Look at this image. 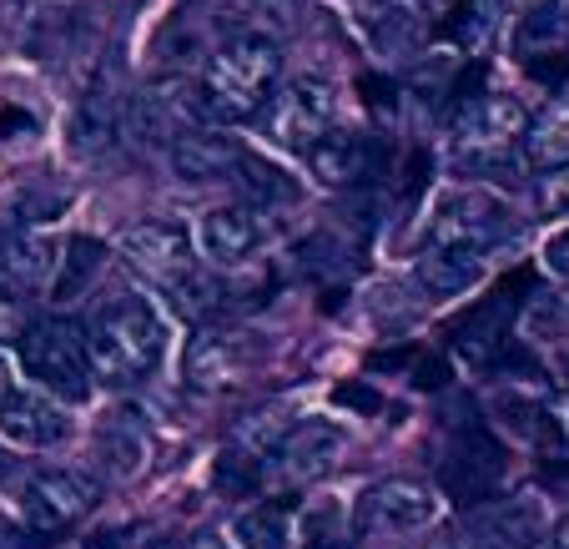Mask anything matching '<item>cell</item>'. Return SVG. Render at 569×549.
Listing matches in <instances>:
<instances>
[{
	"mask_svg": "<svg viewBox=\"0 0 569 549\" xmlns=\"http://www.w3.org/2000/svg\"><path fill=\"white\" fill-rule=\"evenodd\" d=\"M409 6L423 16V21H439V16H453V6H459V0H409Z\"/></svg>",
	"mask_w": 569,
	"mask_h": 549,
	"instance_id": "32",
	"label": "cell"
},
{
	"mask_svg": "<svg viewBox=\"0 0 569 549\" xmlns=\"http://www.w3.org/2000/svg\"><path fill=\"white\" fill-rule=\"evenodd\" d=\"M212 485H217V495H232V499H248L252 489L262 485V463H258V453H248V449H227L222 459H217V469H212Z\"/></svg>",
	"mask_w": 569,
	"mask_h": 549,
	"instance_id": "29",
	"label": "cell"
},
{
	"mask_svg": "<svg viewBox=\"0 0 569 549\" xmlns=\"http://www.w3.org/2000/svg\"><path fill=\"white\" fill-rule=\"evenodd\" d=\"M509 46H515L519 66L535 81H549V87L565 81L569 76V11L559 0H529Z\"/></svg>",
	"mask_w": 569,
	"mask_h": 549,
	"instance_id": "11",
	"label": "cell"
},
{
	"mask_svg": "<svg viewBox=\"0 0 569 549\" xmlns=\"http://www.w3.org/2000/svg\"><path fill=\"white\" fill-rule=\"evenodd\" d=\"M187 549H227V545H222V539H217V535H197Z\"/></svg>",
	"mask_w": 569,
	"mask_h": 549,
	"instance_id": "37",
	"label": "cell"
},
{
	"mask_svg": "<svg viewBox=\"0 0 569 549\" xmlns=\"http://www.w3.org/2000/svg\"><path fill=\"white\" fill-rule=\"evenodd\" d=\"M505 469H509L505 443L483 429L479 419L453 423L449 443H443V453H439V485H443V495H449L453 505H463V509L483 505V499L499 489Z\"/></svg>",
	"mask_w": 569,
	"mask_h": 549,
	"instance_id": "5",
	"label": "cell"
},
{
	"mask_svg": "<svg viewBox=\"0 0 569 549\" xmlns=\"http://www.w3.org/2000/svg\"><path fill=\"white\" fill-rule=\"evenodd\" d=\"M439 499L423 479H378L358 495L353 505V529L363 539H393V535H419L433 525Z\"/></svg>",
	"mask_w": 569,
	"mask_h": 549,
	"instance_id": "7",
	"label": "cell"
},
{
	"mask_svg": "<svg viewBox=\"0 0 569 549\" xmlns=\"http://www.w3.org/2000/svg\"><path fill=\"white\" fill-rule=\"evenodd\" d=\"M545 262L559 272V278H569V227H565V232H555V238H549Z\"/></svg>",
	"mask_w": 569,
	"mask_h": 549,
	"instance_id": "31",
	"label": "cell"
},
{
	"mask_svg": "<svg viewBox=\"0 0 569 549\" xmlns=\"http://www.w3.org/2000/svg\"><path fill=\"white\" fill-rule=\"evenodd\" d=\"M509 227H515V212H509L505 197L495 192H449L433 212V242H449V248H495L505 238Z\"/></svg>",
	"mask_w": 569,
	"mask_h": 549,
	"instance_id": "12",
	"label": "cell"
},
{
	"mask_svg": "<svg viewBox=\"0 0 569 549\" xmlns=\"http://www.w3.org/2000/svg\"><path fill=\"white\" fill-rule=\"evenodd\" d=\"M423 16L413 11L409 0H373L368 6V36H373L383 51H413L423 41Z\"/></svg>",
	"mask_w": 569,
	"mask_h": 549,
	"instance_id": "23",
	"label": "cell"
},
{
	"mask_svg": "<svg viewBox=\"0 0 569 549\" xmlns=\"http://www.w3.org/2000/svg\"><path fill=\"white\" fill-rule=\"evenodd\" d=\"M167 157H172V172L182 182H227L242 162V147L212 127H187L182 137H172Z\"/></svg>",
	"mask_w": 569,
	"mask_h": 549,
	"instance_id": "16",
	"label": "cell"
},
{
	"mask_svg": "<svg viewBox=\"0 0 569 549\" xmlns=\"http://www.w3.org/2000/svg\"><path fill=\"white\" fill-rule=\"evenodd\" d=\"M101 272V242H91V238H76L71 248H66V258H61V268H56V282H51V292L61 302H71L76 292L87 288L91 278Z\"/></svg>",
	"mask_w": 569,
	"mask_h": 549,
	"instance_id": "28",
	"label": "cell"
},
{
	"mask_svg": "<svg viewBox=\"0 0 569 549\" xmlns=\"http://www.w3.org/2000/svg\"><path fill=\"white\" fill-rule=\"evenodd\" d=\"M0 479L11 485V505L31 535H61V529H71L76 519L91 515V505L101 495L97 479L76 475V469H26V475L0 469Z\"/></svg>",
	"mask_w": 569,
	"mask_h": 549,
	"instance_id": "4",
	"label": "cell"
},
{
	"mask_svg": "<svg viewBox=\"0 0 569 549\" xmlns=\"http://www.w3.org/2000/svg\"><path fill=\"white\" fill-rule=\"evenodd\" d=\"M0 399H6V363H0Z\"/></svg>",
	"mask_w": 569,
	"mask_h": 549,
	"instance_id": "38",
	"label": "cell"
},
{
	"mask_svg": "<svg viewBox=\"0 0 569 549\" xmlns=\"http://www.w3.org/2000/svg\"><path fill=\"white\" fill-rule=\"evenodd\" d=\"M343 399H348V403H363V409H378L373 393H358V388H343Z\"/></svg>",
	"mask_w": 569,
	"mask_h": 549,
	"instance_id": "34",
	"label": "cell"
},
{
	"mask_svg": "<svg viewBox=\"0 0 569 549\" xmlns=\"http://www.w3.org/2000/svg\"><path fill=\"white\" fill-rule=\"evenodd\" d=\"M343 429L328 419H308L298 423V429L282 433V443L272 453H278V475L288 479V485H312V479H322L328 469L338 463V453H343Z\"/></svg>",
	"mask_w": 569,
	"mask_h": 549,
	"instance_id": "15",
	"label": "cell"
},
{
	"mask_svg": "<svg viewBox=\"0 0 569 549\" xmlns=\"http://www.w3.org/2000/svg\"><path fill=\"white\" fill-rule=\"evenodd\" d=\"M111 137H117V97L111 91H91L81 107H76V121H71V141L76 151H107Z\"/></svg>",
	"mask_w": 569,
	"mask_h": 549,
	"instance_id": "26",
	"label": "cell"
},
{
	"mask_svg": "<svg viewBox=\"0 0 569 549\" xmlns=\"http://www.w3.org/2000/svg\"><path fill=\"white\" fill-rule=\"evenodd\" d=\"M549 549H569V519L555 529V535H549Z\"/></svg>",
	"mask_w": 569,
	"mask_h": 549,
	"instance_id": "35",
	"label": "cell"
},
{
	"mask_svg": "<svg viewBox=\"0 0 569 549\" xmlns=\"http://www.w3.org/2000/svg\"><path fill=\"white\" fill-rule=\"evenodd\" d=\"M308 167H312V177H318L322 187H353V182H363V177L373 172V147H368L358 131H333L328 127V137H318L308 147Z\"/></svg>",
	"mask_w": 569,
	"mask_h": 549,
	"instance_id": "20",
	"label": "cell"
},
{
	"mask_svg": "<svg viewBox=\"0 0 569 549\" xmlns=\"http://www.w3.org/2000/svg\"><path fill=\"white\" fill-rule=\"evenodd\" d=\"M539 207H545L549 217L569 212V162L555 167V172H539Z\"/></svg>",
	"mask_w": 569,
	"mask_h": 549,
	"instance_id": "30",
	"label": "cell"
},
{
	"mask_svg": "<svg viewBox=\"0 0 569 549\" xmlns=\"http://www.w3.org/2000/svg\"><path fill=\"white\" fill-rule=\"evenodd\" d=\"M525 107L505 91H479V97H463L453 111V137L469 167H489V157H505L509 147L525 131Z\"/></svg>",
	"mask_w": 569,
	"mask_h": 549,
	"instance_id": "9",
	"label": "cell"
},
{
	"mask_svg": "<svg viewBox=\"0 0 569 549\" xmlns=\"http://www.w3.org/2000/svg\"><path fill=\"white\" fill-rule=\"evenodd\" d=\"M529 278H509L505 288H495L483 302H473L463 318H453L449 338L463 358L473 363H499V353L509 348V328H515V312H519V298L515 292L525 288Z\"/></svg>",
	"mask_w": 569,
	"mask_h": 549,
	"instance_id": "13",
	"label": "cell"
},
{
	"mask_svg": "<svg viewBox=\"0 0 569 549\" xmlns=\"http://www.w3.org/2000/svg\"><path fill=\"white\" fill-rule=\"evenodd\" d=\"M161 348H167V323L147 298H111L87 328L91 378L117 388L157 373Z\"/></svg>",
	"mask_w": 569,
	"mask_h": 549,
	"instance_id": "1",
	"label": "cell"
},
{
	"mask_svg": "<svg viewBox=\"0 0 569 549\" xmlns=\"http://www.w3.org/2000/svg\"><path fill=\"white\" fill-rule=\"evenodd\" d=\"M483 6H489V11H495V16H509V11H515V6H525V0H483Z\"/></svg>",
	"mask_w": 569,
	"mask_h": 549,
	"instance_id": "36",
	"label": "cell"
},
{
	"mask_svg": "<svg viewBox=\"0 0 569 549\" xmlns=\"http://www.w3.org/2000/svg\"><path fill=\"white\" fill-rule=\"evenodd\" d=\"M423 292L433 298H459L483 278V252L479 248H449V242H429V252L413 268Z\"/></svg>",
	"mask_w": 569,
	"mask_h": 549,
	"instance_id": "21",
	"label": "cell"
},
{
	"mask_svg": "<svg viewBox=\"0 0 569 549\" xmlns=\"http://www.w3.org/2000/svg\"><path fill=\"white\" fill-rule=\"evenodd\" d=\"M519 141H525V162L535 167V172H555V167H565L569 162V97L549 101L535 121H525Z\"/></svg>",
	"mask_w": 569,
	"mask_h": 549,
	"instance_id": "22",
	"label": "cell"
},
{
	"mask_svg": "<svg viewBox=\"0 0 569 549\" xmlns=\"http://www.w3.org/2000/svg\"><path fill=\"white\" fill-rule=\"evenodd\" d=\"M0 549H26L21 529H11V525H6V519H0Z\"/></svg>",
	"mask_w": 569,
	"mask_h": 549,
	"instance_id": "33",
	"label": "cell"
},
{
	"mask_svg": "<svg viewBox=\"0 0 569 549\" xmlns=\"http://www.w3.org/2000/svg\"><path fill=\"white\" fill-rule=\"evenodd\" d=\"M71 433V419L61 413V403H51L46 393H11L0 399V439L21 443V449H51Z\"/></svg>",
	"mask_w": 569,
	"mask_h": 549,
	"instance_id": "17",
	"label": "cell"
},
{
	"mask_svg": "<svg viewBox=\"0 0 569 549\" xmlns=\"http://www.w3.org/2000/svg\"><path fill=\"white\" fill-rule=\"evenodd\" d=\"M292 429V413L288 403H258V409H248L242 419L232 423V443L237 449H248V453H272L282 443V433Z\"/></svg>",
	"mask_w": 569,
	"mask_h": 549,
	"instance_id": "24",
	"label": "cell"
},
{
	"mask_svg": "<svg viewBox=\"0 0 569 549\" xmlns=\"http://www.w3.org/2000/svg\"><path fill=\"white\" fill-rule=\"evenodd\" d=\"M262 242H268V227L258 207H222L202 217V252L212 262H248Z\"/></svg>",
	"mask_w": 569,
	"mask_h": 549,
	"instance_id": "19",
	"label": "cell"
},
{
	"mask_svg": "<svg viewBox=\"0 0 569 549\" xmlns=\"http://www.w3.org/2000/svg\"><path fill=\"white\" fill-rule=\"evenodd\" d=\"M268 348H262L258 333H242V328H197V338L187 343V383L202 388V393H217V388H232L262 368Z\"/></svg>",
	"mask_w": 569,
	"mask_h": 549,
	"instance_id": "8",
	"label": "cell"
},
{
	"mask_svg": "<svg viewBox=\"0 0 569 549\" xmlns=\"http://www.w3.org/2000/svg\"><path fill=\"white\" fill-rule=\"evenodd\" d=\"M237 539H242V549H288L292 515L282 505H252L237 515Z\"/></svg>",
	"mask_w": 569,
	"mask_h": 549,
	"instance_id": "27",
	"label": "cell"
},
{
	"mask_svg": "<svg viewBox=\"0 0 569 549\" xmlns=\"http://www.w3.org/2000/svg\"><path fill=\"white\" fill-rule=\"evenodd\" d=\"M549 519L535 495L483 499V509L469 515V549H539Z\"/></svg>",
	"mask_w": 569,
	"mask_h": 549,
	"instance_id": "14",
	"label": "cell"
},
{
	"mask_svg": "<svg viewBox=\"0 0 569 549\" xmlns=\"http://www.w3.org/2000/svg\"><path fill=\"white\" fill-rule=\"evenodd\" d=\"M0 469H11V459H6V453H0Z\"/></svg>",
	"mask_w": 569,
	"mask_h": 549,
	"instance_id": "39",
	"label": "cell"
},
{
	"mask_svg": "<svg viewBox=\"0 0 569 549\" xmlns=\"http://www.w3.org/2000/svg\"><path fill=\"white\" fill-rule=\"evenodd\" d=\"M278 87V46L262 36H237L222 51H212L202 71V111L217 121H248L262 111V101Z\"/></svg>",
	"mask_w": 569,
	"mask_h": 549,
	"instance_id": "2",
	"label": "cell"
},
{
	"mask_svg": "<svg viewBox=\"0 0 569 549\" xmlns=\"http://www.w3.org/2000/svg\"><path fill=\"white\" fill-rule=\"evenodd\" d=\"M232 182L242 187L248 207H282V202H298V187H292L288 177L278 172V167H268L262 157H252V151H242V162H237Z\"/></svg>",
	"mask_w": 569,
	"mask_h": 549,
	"instance_id": "25",
	"label": "cell"
},
{
	"mask_svg": "<svg viewBox=\"0 0 569 549\" xmlns=\"http://www.w3.org/2000/svg\"><path fill=\"white\" fill-rule=\"evenodd\" d=\"M56 268H61V248L46 232H26L0 248V288L16 292V298H36V292H51Z\"/></svg>",
	"mask_w": 569,
	"mask_h": 549,
	"instance_id": "18",
	"label": "cell"
},
{
	"mask_svg": "<svg viewBox=\"0 0 569 549\" xmlns=\"http://www.w3.org/2000/svg\"><path fill=\"white\" fill-rule=\"evenodd\" d=\"M117 248L131 272H141L147 282H157V288H167V292L197 272L192 238H187V227H177V222H137L121 232Z\"/></svg>",
	"mask_w": 569,
	"mask_h": 549,
	"instance_id": "10",
	"label": "cell"
},
{
	"mask_svg": "<svg viewBox=\"0 0 569 549\" xmlns=\"http://www.w3.org/2000/svg\"><path fill=\"white\" fill-rule=\"evenodd\" d=\"M258 117H262V137L308 157L312 141L328 137V127H333V87L312 81V76H298L288 87H272V97L262 101Z\"/></svg>",
	"mask_w": 569,
	"mask_h": 549,
	"instance_id": "6",
	"label": "cell"
},
{
	"mask_svg": "<svg viewBox=\"0 0 569 549\" xmlns=\"http://www.w3.org/2000/svg\"><path fill=\"white\" fill-rule=\"evenodd\" d=\"M21 363L56 399H66V403L91 399L87 328L71 323V318H46V323L21 328Z\"/></svg>",
	"mask_w": 569,
	"mask_h": 549,
	"instance_id": "3",
	"label": "cell"
}]
</instances>
